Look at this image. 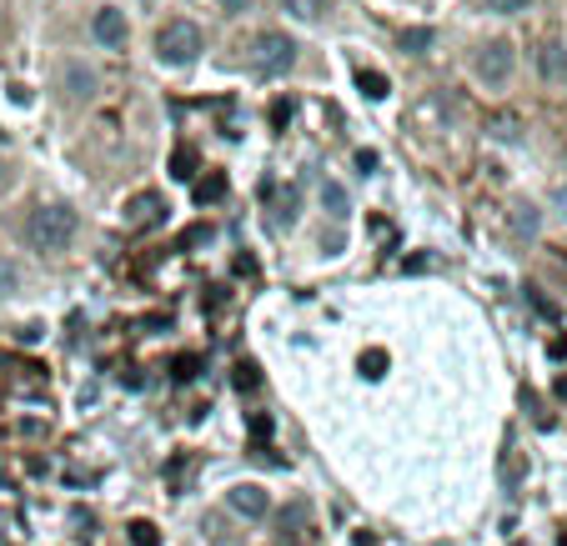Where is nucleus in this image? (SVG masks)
I'll return each mask as SVG.
<instances>
[{"instance_id": "obj_11", "label": "nucleus", "mask_w": 567, "mask_h": 546, "mask_svg": "<svg viewBox=\"0 0 567 546\" xmlns=\"http://www.w3.org/2000/svg\"><path fill=\"white\" fill-rule=\"evenodd\" d=\"M322 206H327V211L337 216V221H347V216H351V201H347V191H341L337 181H327V186H322Z\"/></svg>"}, {"instance_id": "obj_5", "label": "nucleus", "mask_w": 567, "mask_h": 546, "mask_svg": "<svg viewBox=\"0 0 567 546\" xmlns=\"http://www.w3.org/2000/svg\"><path fill=\"white\" fill-rule=\"evenodd\" d=\"M226 506H231L236 516H246V522H256V516L272 512V496H266V486L241 482V486H231V492H226Z\"/></svg>"}, {"instance_id": "obj_1", "label": "nucleus", "mask_w": 567, "mask_h": 546, "mask_svg": "<svg viewBox=\"0 0 567 546\" xmlns=\"http://www.w3.org/2000/svg\"><path fill=\"white\" fill-rule=\"evenodd\" d=\"M76 211L71 206H61V201H51V206H35L31 211V221H25V241H31L35 251H66L71 241H76Z\"/></svg>"}, {"instance_id": "obj_14", "label": "nucleus", "mask_w": 567, "mask_h": 546, "mask_svg": "<svg viewBox=\"0 0 567 546\" xmlns=\"http://www.w3.org/2000/svg\"><path fill=\"white\" fill-rule=\"evenodd\" d=\"M282 5L296 21H322V15H327V0H282Z\"/></svg>"}, {"instance_id": "obj_4", "label": "nucleus", "mask_w": 567, "mask_h": 546, "mask_svg": "<svg viewBox=\"0 0 567 546\" xmlns=\"http://www.w3.org/2000/svg\"><path fill=\"white\" fill-rule=\"evenodd\" d=\"M513 65H517L513 45H507V41H487V45L477 51V61H472V71H477L482 81H487V86H507Z\"/></svg>"}, {"instance_id": "obj_17", "label": "nucleus", "mask_w": 567, "mask_h": 546, "mask_svg": "<svg viewBox=\"0 0 567 546\" xmlns=\"http://www.w3.org/2000/svg\"><path fill=\"white\" fill-rule=\"evenodd\" d=\"M231 381H236V391H256V386H262V371H256V366H251V361H241Z\"/></svg>"}, {"instance_id": "obj_23", "label": "nucleus", "mask_w": 567, "mask_h": 546, "mask_svg": "<svg viewBox=\"0 0 567 546\" xmlns=\"http://www.w3.org/2000/svg\"><path fill=\"white\" fill-rule=\"evenodd\" d=\"M357 171H361V176L377 171V150H357Z\"/></svg>"}, {"instance_id": "obj_20", "label": "nucleus", "mask_w": 567, "mask_h": 546, "mask_svg": "<svg viewBox=\"0 0 567 546\" xmlns=\"http://www.w3.org/2000/svg\"><path fill=\"white\" fill-rule=\"evenodd\" d=\"M533 0H487V11H497V15H517V11H527Z\"/></svg>"}, {"instance_id": "obj_15", "label": "nucleus", "mask_w": 567, "mask_h": 546, "mask_svg": "<svg viewBox=\"0 0 567 546\" xmlns=\"http://www.w3.org/2000/svg\"><path fill=\"white\" fill-rule=\"evenodd\" d=\"M513 231H517V236H537V206H517V211H513Z\"/></svg>"}, {"instance_id": "obj_26", "label": "nucleus", "mask_w": 567, "mask_h": 546, "mask_svg": "<svg viewBox=\"0 0 567 546\" xmlns=\"http://www.w3.org/2000/svg\"><path fill=\"white\" fill-rule=\"evenodd\" d=\"M226 5H231V11H241V0H226Z\"/></svg>"}, {"instance_id": "obj_6", "label": "nucleus", "mask_w": 567, "mask_h": 546, "mask_svg": "<svg viewBox=\"0 0 567 546\" xmlns=\"http://www.w3.org/2000/svg\"><path fill=\"white\" fill-rule=\"evenodd\" d=\"M161 211H166V201L156 191H141V196H131L126 201V225L131 231H151L156 221H161Z\"/></svg>"}, {"instance_id": "obj_18", "label": "nucleus", "mask_w": 567, "mask_h": 546, "mask_svg": "<svg viewBox=\"0 0 567 546\" xmlns=\"http://www.w3.org/2000/svg\"><path fill=\"white\" fill-rule=\"evenodd\" d=\"M131 546H161V532L151 522H131Z\"/></svg>"}, {"instance_id": "obj_24", "label": "nucleus", "mask_w": 567, "mask_h": 546, "mask_svg": "<svg viewBox=\"0 0 567 546\" xmlns=\"http://www.w3.org/2000/svg\"><path fill=\"white\" fill-rule=\"evenodd\" d=\"M286 120H292V101H276V106H272V126H286Z\"/></svg>"}, {"instance_id": "obj_10", "label": "nucleus", "mask_w": 567, "mask_h": 546, "mask_svg": "<svg viewBox=\"0 0 567 546\" xmlns=\"http://www.w3.org/2000/svg\"><path fill=\"white\" fill-rule=\"evenodd\" d=\"M487 136H492V140H507V146H513V140L523 136V120H517L513 110H497V116L487 120Z\"/></svg>"}, {"instance_id": "obj_22", "label": "nucleus", "mask_w": 567, "mask_h": 546, "mask_svg": "<svg viewBox=\"0 0 567 546\" xmlns=\"http://www.w3.org/2000/svg\"><path fill=\"white\" fill-rule=\"evenodd\" d=\"M191 166H197V156H191V150H176V176H181V181H191Z\"/></svg>"}, {"instance_id": "obj_7", "label": "nucleus", "mask_w": 567, "mask_h": 546, "mask_svg": "<svg viewBox=\"0 0 567 546\" xmlns=\"http://www.w3.org/2000/svg\"><path fill=\"white\" fill-rule=\"evenodd\" d=\"M91 35H96L101 45H126L131 25H126V15H120V11H96V21H91Z\"/></svg>"}, {"instance_id": "obj_27", "label": "nucleus", "mask_w": 567, "mask_h": 546, "mask_svg": "<svg viewBox=\"0 0 567 546\" xmlns=\"http://www.w3.org/2000/svg\"><path fill=\"white\" fill-rule=\"evenodd\" d=\"M0 176H5V161H0Z\"/></svg>"}, {"instance_id": "obj_12", "label": "nucleus", "mask_w": 567, "mask_h": 546, "mask_svg": "<svg viewBox=\"0 0 567 546\" xmlns=\"http://www.w3.org/2000/svg\"><path fill=\"white\" fill-rule=\"evenodd\" d=\"M357 86H361V96H367V101H387V91H392L382 71H357Z\"/></svg>"}, {"instance_id": "obj_16", "label": "nucleus", "mask_w": 567, "mask_h": 546, "mask_svg": "<svg viewBox=\"0 0 567 546\" xmlns=\"http://www.w3.org/2000/svg\"><path fill=\"white\" fill-rule=\"evenodd\" d=\"M437 35L432 31H422V25H412V31H402V51H412V55H422L427 45H432Z\"/></svg>"}, {"instance_id": "obj_25", "label": "nucleus", "mask_w": 567, "mask_h": 546, "mask_svg": "<svg viewBox=\"0 0 567 546\" xmlns=\"http://www.w3.org/2000/svg\"><path fill=\"white\" fill-rule=\"evenodd\" d=\"M11 281H15V271H11V266H0V286H11Z\"/></svg>"}, {"instance_id": "obj_19", "label": "nucleus", "mask_w": 567, "mask_h": 546, "mask_svg": "<svg viewBox=\"0 0 567 546\" xmlns=\"http://www.w3.org/2000/svg\"><path fill=\"white\" fill-rule=\"evenodd\" d=\"M361 376H371V381L387 376V351H367V356H361Z\"/></svg>"}, {"instance_id": "obj_13", "label": "nucleus", "mask_w": 567, "mask_h": 546, "mask_svg": "<svg viewBox=\"0 0 567 546\" xmlns=\"http://www.w3.org/2000/svg\"><path fill=\"white\" fill-rule=\"evenodd\" d=\"M221 196H226V176H221V171H211L207 181H197V201L201 206H216Z\"/></svg>"}, {"instance_id": "obj_8", "label": "nucleus", "mask_w": 567, "mask_h": 546, "mask_svg": "<svg viewBox=\"0 0 567 546\" xmlns=\"http://www.w3.org/2000/svg\"><path fill=\"white\" fill-rule=\"evenodd\" d=\"M537 71H543V81H567V51L557 41H543L537 45Z\"/></svg>"}, {"instance_id": "obj_21", "label": "nucleus", "mask_w": 567, "mask_h": 546, "mask_svg": "<svg viewBox=\"0 0 567 546\" xmlns=\"http://www.w3.org/2000/svg\"><path fill=\"white\" fill-rule=\"evenodd\" d=\"M197 356H176V381H191V376H197Z\"/></svg>"}, {"instance_id": "obj_3", "label": "nucleus", "mask_w": 567, "mask_h": 546, "mask_svg": "<svg viewBox=\"0 0 567 546\" xmlns=\"http://www.w3.org/2000/svg\"><path fill=\"white\" fill-rule=\"evenodd\" d=\"M207 51V35H201V25H191V21H166L161 31H156V61L161 65H191L197 55Z\"/></svg>"}, {"instance_id": "obj_2", "label": "nucleus", "mask_w": 567, "mask_h": 546, "mask_svg": "<svg viewBox=\"0 0 567 546\" xmlns=\"http://www.w3.org/2000/svg\"><path fill=\"white\" fill-rule=\"evenodd\" d=\"M246 65L251 75H262V81H276V75H286L296 65V41L282 31H262V35H251L246 45Z\"/></svg>"}, {"instance_id": "obj_9", "label": "nucleus", "mask_w": 567, "mask_h": 546, "mask_svg": "<svg viewBox=\"0 0 567 546\" xmlns=\"http://www.w3.org/2000/svg\"><path fill=\"white\" fill-rule=\"evenodd\" d=\"M66 96L71 101H91V96H96V75H91L86 65H66Z\"/></svg>"}, {"instance_id": "obj_28", "label": "nucleus", "mask_w": 567, "mask_h": 546, "mask_svg": "<svg viewBox=\"0 0 567 546\" xmlns=\"http://www.w3.org/2000/svg\"><path fill=\"white\" fill-rule=\"evenodd\" d=\"M562 546H567V536H562Z\"/></svg>"}]
</instances>
